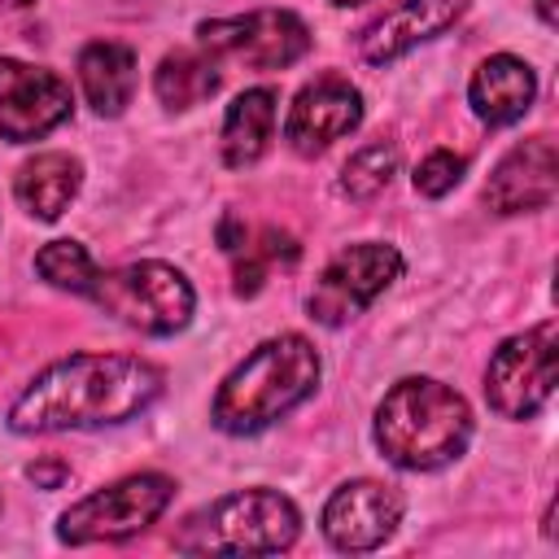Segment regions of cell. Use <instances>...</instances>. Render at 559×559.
Listing matches in <instances>:
<instances>
[{"label": "cell", "mask_w": 559, "mask_h": 559, "mask_svg": "<svg viewBox=\"0 0 559 559\" xmlns=\"http://www.w3.org/2000/svg\"><path fill=\"white\" fill-rule=\"evenodd\" d=\"M332 4H362V0H332Z\"/></svg>", "instance_id": "27"}, {"label": "cell", "mask_w": 559, "mask_h": 559, "mask_svg": "<svg viewBox=\"0 0 559 559\" xmlns=\"http://www.w3.org/2000/svg\"><path fill=\"white\" fill-rule=\"evenodd\" d=\"M297 528L301 515L284 493L240 489L188 515V524L175 533V546L188 555H275L297 542Z\"/></svg>", "instance_id": "4"}, {"label": "cell", "mask_w": 559, "mask_h": 559, "mask_svg": "<svg viewBox=\"0 0 559 559\" xmlns=\"http://www.w3.org/2000/svg\"><path fill=\"white\" fill-rule=\"evenodd\" d=\"M70 118V83L44 66L0 57V135L26 144Z\"/></svg>", "instance_id": "10"}, {"label": "cell", "mask_w": 559, "mask_h": 559, "mask_svg": "<svg viewBox=\"0 0 559 559\" xmlns=\"http://www.w3.org/2000/svg\"><path fill=\"white\" fill-rule=\"evenodd\" d=\"M555 192H559V157H555V140L542 131L515 144L493 166L485 183V205L493 214H528V210H546Z\"/></svg>", "instance_id": "13"}, {"label": "cell", "mask_w": 559, "mask_h": 559, "mask_svg": "<svg viewBox=\"0 0 559 559\" xmlns=\"http://www.w3.org/2000/svg\"><path fill=\"white\" fill-rule=\"evenodd\" d=\"M135 52L114 39H92L79 52V87L100 118H118L135 96Z\"/></svg>", "instance_id": "16"}, {"label": "cell", "mask_w": 559, "mask_h": 559, "mask_svg": "<svg viewBox=\"0 0 559 559\" xmlns=\"http://www.w3.org/2000/svg\"><path fill=\"white\" fill-rule=\"evenodd\" d=\"M87 297L118 323L148 332V336H170L188 328L192 306H197L192 284L166 262H131V266L105 271L96 275Z\"/></svg>", "instance_id": "5"}, {"label": "cell", "mask_w": 559, "mask_h": 559, "mask_svg": "<svg viewBox=\"0 0 559 559\" xmlns=\"http://www.w3.org/2000/svg\"><path fill=\"white\" fill-rule=\"evenodd\" d=\"M153 87H157L162 105L192 109V105H201L218 92V66H214V57H201L192 48H175V52L162 57V66L153 74Z\"/></svg>", "instance_id": "19"}, {"label": "cell", "mask_w": 559, "mask_h": 559, "mask_svg": "<svg viewBox=\"0 0 559 559\" xmlns=\"http://www.w3.org/2000/svg\"><path fill=\"white\" fill-rule=\"evenodd\" d=\"M537 13H542V22H546V26H555V22H559V13H555V0H537Z\"/></svg>", "instance_id": "26"}, {"label": "cell", "mask_w": 559, "mask_h": 559, "mask_svg": "<svg viewBox=\"0 0 559 559\" xmlns=\"http://www.w3.org/2000/svg\"><path fill=\"white\" fill-rule=\"evenodd\" d=\"M533 96H537V74L528 61H520L511 52L480 61L467 83V100H472L476 118L489 127H507V122L524 118L533 109Z\"/></svg>", "instance_id": "15"}, {"label": "cell", "mask_w": 559, "mask_h": 559, "mask_svg": "<svg viewBox=\"0 0 559 559\" xmlns=\"http://www.w3.org/2000/svg\"><path fill=\"white\" fill-rule=\"evenodd\" d=\"M175 498V480L162 472H131L87 498H79L61 515V542L92 546V542H122L131 533H144Z\"/></svg>", "instance_id": "6"}, {"label": "cell", "mask_w": 559, "mask_h": 559, "mask_svg": "<svg viewBox=\"0 0 559 559\" xmlns=\"http://www.w3.org/2000/svg\"><path fill=\"white\" fill-rule=\"evenodd\" d=\"M26 476H31L35 485H44V489H57V485L70 476V463H61V459H44V463H31Z\"/></svg>", "instance_id": "24"}, {"label": "cell", "mask_w": 559, "mask_h": 559, "mask_svg": "<svg viewBox=\"0 0 559 559\" xmlns=\"http://www.w3.org/2000/svg\"><path fill=\"white\" fill-rule=\"evenodd\" d=\"M555 393V319L502 341L485 367V397L502 419H533Z\"/></svg>", "instance_id": "7"}, {"label": "cell", "mask_w": 559, "mask_h": 559, "mask_svg": "<svg viewBox=\"0 0 559 559\" xmlns=\"http://www.w3.org/2000/svg\"><path fill=\"white\" fill-rule=\"evenodd\" d=\"M245 240H249V227H245L240 218H223V223H218V245H223L227 253H236Z\"/></svg>", "instance_id": "25"}, {"label": "cell", "mask_w": 559, "mask_h": 559, "mask_svg": "<svg viewBox=\"0 0 559 559\" xmlns=\"http://www.w3.org/2000/svg\"><path fill=\"white\" fill-rule=\"evenodd\" d=\"M319 384V354L306 336L280 332L262 341L223 384L214 397V424L231 437L262 432L297 402H306Z\"/></svg>", "instance_id": "3"}, {"label": "cell", "mask_w": 559, "mask_h": 559, "mask_svg": "<svg viewBox=\"0 0 559 559\" xmlns=\"http://www.w3.org/2000/svg\"><path fill=\"white\" fill-rule=\"evenodd\" d=\"M472 437V411L463 393L441 380H397L376 406V445L406 472H437L463 454Z\"/></svg>", "instance_id": "2"}, {"label": "cell", "mask_w": 559, "mask_h": 559, "mask_svg": "<svg viewBox=\"0 0 559 559\" xmlns=\"http://www.w3.org/2000/svg\"><path fill=\"white\" fill-rule=\"evenodd\" d=\"M362 122V96L349 79L341 74H323L314 83H306L288 109V122H284V140L293 153L301 157H314L323 153L332 140L349 135L354 127Z\"/></svg>", "instance_id": "11"}, {"label": "cell", "mask_w": 559, "mask_h": 559, "mask_svg": "<svg viewBox=\"0 0 559 559\" xmlns=\"http://www.w3.org/2000/svg\"><path fill=\"white\" fill-rule=\"evenodd\" d=\"M13 4H26V0H13Z\"/></svg>", "instance_id": "28"}, {"label": "cell", "mask_w": 559, "mask_h": 559, "mask_svg": "<svg viewBox=\"0 0 559 559\" xmlns=\"http://www.w3.org/2000/svg\"><path fill=\"white\" fill-rule=\"evenodd\" d=\"M275 262L293 266V262H297V240H293L288 231H280V227H262L253 245L245 240V245L236 249V293H240V297H253V293L266 284V271H271Z\"/></svg>", "instance_id": "20"}, {"label": "cell", "mask_w": 559, "mask_h": 559, "mask_svg": "<svg viewBox=\"0 0 559 559\" xmlns=\"http://www.w3.org/2000/svg\"><path fill=\"white\" fill-rule=\"evenodd\" d=\"M79 183H83L79 157H70V153H35L31 162L17 166L13 192H17V201H22L26 214L52 223V218H61L66 205L74 201Z\"/></svg>", "instance_id": "17"}, {"label": "cell", "mask_w": 559, "mask_h": 559, "mask_svg": "<svg viewBox=\"0 0 559 559\" xmlns=\"http://www.w3.org/2000/svg\"><path fill=\"white\" fill-rule=\"evenodd\" d=\"M463 170H467V162H463L459 153L437 148V153H428V157L415 166V192H424V197H445V192L463 179Z\"/></svg>", "instance_id": "23"}, {"label": "cell", "mask_w": 559, "mask_h": 559, "mask_svg": "<svg viewBox=\"0 0 559 559\" xmlns=\"http://www.w3.org/2000/svg\"><path fill=\"white\" fill-rule=\"evenodd\" d=\"M157 393L162 371L135 354H70L31 380L9 411V428L22 437L105 428L140 415Z\"/></svg>", "instance_id": "1"}, {"label": "cell", "mask_w": 559, "mask_h": 559, "mask_svg": "<svg viewBox=\"0 0 559 559\" xmlns=\"http://www.w3.org/2000/svg\"><path fill=\"white\" fill-rule=\"evenodd\" d=\"M275 100L280 96L271 87H249L227 105V118H223V162L227 166L245 170L266 153L271 131H275Z\"/></svg>", "instance_id": "18"}, {"label": "cell", "mask_w": 559, "mask_h": 559, "mask_svg": "<svg viewBox=\"0 0 559 559\" xmlns=\"http://www.w3.org/2000/svg\"><path fill=\"white\" fill-rule=\"evenodd\" d=\"M397 275H402V253L393 245H380V240L349 245L314 280L310 301H306L310 319H319L328 328H341L345 319L362 314Z\"/></svg>", "instance_id": "9"}, {"label": "cell", "mask_w": 559, "mask_h": 559, "mask_svg": "<svg viewBox=\"0 0 559 559\" xmlns=\"http://www.w3.org/2000/svg\"><path fill=\"white\" fill-rule=\"evenodd\" d=\"M393 170H397V148L384 144V140H380V144H367V148H358V153L345 162V170H341V192L354 197V201H367V197H376V192L389 188Z\"/></svg>", "instance_id": "22"}, {"label": "cell", "mask_w": 559, "mask_h": 559, "mask_svg": "<svg viewBox=\"0 0 559 559\" xmlns=\"http://www.w3.org/2000/svg\"><path fill=\"white\" fill-rule=\"evenodd\" d=\"M201 48L253 70H284L310 52V26L288 9H253L240 17H210L197 26Z\"/></svg>", "instance_id": "8"}, {"label": "cell", "mask_w": 559, "mask_h": 559, "mask_svg": "<svg viewBox=\"0 0 559 559\" xmlns=\"http://www.w3.org/2000/svg\"><path fill=\"white\" fill-rule=\"evenodd\" d=\"M35 271L52 284V288H66V293H92L96 284V262L92 253L79 245V240H48L39 253H35Z\"/></svg>", "instance_id": "21"}, {"label": "cell", "mask_w": 559, "mask_h": 559, "mask_svg": "<svg viewBox=\"0 0 559 559\" xmlns=\"http://www.w3.org/2000/svg\"><path fill=\"white\" fill-rule=\"evenodd\" d=\"M402 520V493L380 480H349L323 507V537L336 550H376Z\"/></svg>", "instance_id": "12"}, {"label": "cell", "mask_w": 559, "mask_h": 559, "mask_svg": "<svg viewBox=\"0 0 559 559\" xmlns=\"http://www.w3.org/2000/svg\"><path fill=\"white\" fill-rule=\"evenodd\" d=\"M472 0H397L393 9H384L358 39L362 61L371 66H389L402 52H411L415 44L441 35L445 26H454L467 13Z\"/></svg>", "instance_id": "14"}]
</instances>
